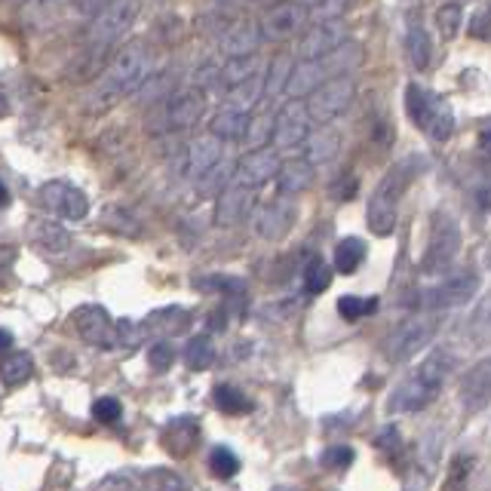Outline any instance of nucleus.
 <instances>
[{
  "mask_svg": "<svg viewBox=\"0 0 491 491\" xmlns=\"http://www.w3.org/2000/svg\"><path fill=\"white\" fill-rule=\"evenodd\" d=\"M31 375H34V359L31 354H25V350L10 354L0 363V381H4V387H22Z\"/></svg>",
  "mask_w": 491,
  "mask_h": 491,
  "instance_id": "c756f323",
  "label": "nucleus"
},
{
  "mask_svg": "<svg viewBox=\"0 0 491 491\" xmlns=\"http://www.w3.org/2000/svg\"><path fill=\"white\" fill-rule=\"evenodd\" d=\"M479 289V274L476 271H454L448 276H442L439 282L421 289V292H412V299H405V307L414 310H448V307H461L476 295Z\"/></svg>",
  "mask_w": 491,
  "mask_h": 491,
  "instance_id": "423d86ee",
  "label": "nucleus"
},
{
  "mask_svg": "<svg viewBox=\"0 0 491 491\" xmlns=\"http://www.w3.org/2000/svg\"><path fill=\"white\" fill-rule=\"evenodd\" d=\"M331 286V267L323 258H310L304 267V292L307 295H320Z\"/></svg>",
  "mask_w": 491,
  "mask_h": 491,
  "instance_id": "4c0bfd02",
  "label": "nucleus"
},
{
  "mask_svg": "<svg viewBox=\"0 0 491 491\" xmlns=\"http://www.w3.org/2000/svg\"><path fill=\"white\" fill-rule=\"evenodd\" d=\"M491 22V6H486V10L479 12V16L470 22V31L476 34V37H486V25Z\"/></svg>",
  "mask_w": 491,
  "mask_h": 491,
  "instance_id": "864d4df0",
  "label": "nucleus"
},
{
  "mask_svg": "<svg viewBox=\"0 0 491 491\" xmlns=\"http://www.w3.org/2000/svg\"><path fill=\"white\" fill-rule=\"evenodd\" d=\"M138 10H142V6L133 4V0H117V4H105L99 12H95L93 25H89V40H93L95 46H102V50L114 46L117 37H120V34L127 31L129 25H133V19L138 16Z\"/></svg>",
  "mask_w": 491,
  "mask_h": 491,
  "instance_id": "9b49d317",
  "label": "nucleus"
},
{
  "mask_svg": "<svg viewBox=\"0 0 491 491\" xmlns=\"http://www.w3.org/2000/svg\"><path fill=\"white\" fill-rule=\"evenodd\" d=\"M138 479H142V486L148 491H191V486L182 479V476L172 473V470H166V467L148 470V473H142Z\"/></svg>",
  "mask_w": 491,
  "mask_h": 491,
  "instance_id": "c9c22d12",
  "label": "nucleus"
},
{
  "mask_svg": "<svg viewBox=\"0 0 491 491\" xmlns=\"http://www.w3.org/2000/svg\"><path fill=\"white\" fill-rule=\"evenodd\" d=\"M289 74H292V61H289V55H276L265 74V99H276L280 93H286Z\"/></svg>",
  "mask_w": 491,
  "mask_h": 491,
  "instance_id": "e433bc0d",
  "label": "nucleus"
},
{
  "mask_svg": "<svg viewBox=\"0 0 491 491\" xmlns=\"http://www.w3.org/2000/svg\"><path fill=\"white\" fill-rule=\"evenodd\" d=\"M354 95H356L354 78H338V80L323 83V86L314 89V93H310V99L304 102L310 123H320V127H326V123H331L335 117H341L344 110L350 108Z\"/></svg>",
  "mask_w": 491,
  "mask_h": 491,
  "instance_id": "1a4fd4ad",
  "label": "nucleus"
},
{
  "mask_svg": "<svg viewBox=\"0 0 491 491\" xmlns=\"http://www.w3.org/2000/svg\"><path fill=\"white\" fill-rule=\"evenodd\" d=\"M437 458H439V430H430L424 439H421V448H418V461L427 476H430L433 467H437Z\"/></svg>",
  "mask_w": 491,
  "mask_h": 491,
  "instance_id": "c03bdc74",
  "label": "nucleus"
},
{
  "mask_svg": "<svg viewBox=\"0 0 491 491\" xmlns=\"http://www.w3.org/2000/svg\"><path fill=\"white\" fill-rule=\"evenodd\" d=\"M151 71H154V59H151L148 46L129 44L127 50L117 53V59L108 65L95 99H105V105H110V102L120 99V95L138 93V89L151 80Z\"/></svg>",
  "mask_w": 491,
  "mask_h": 491,
  "instance_id": "7ed1b4c3",
  "label": "nucleus"
},
{
  "mask_svg": "<svg viewBox=\"0 0 491 491\" xmlns=\"http://www.w3.org/2000/svg\"><path fill=\"white\" fill-rule=\"evenodd\" d=\"M209 470L216 479H233L240 470V461L227 446H218V448H212V454H209Z\"/></svg>",
  "mask_w": 491,
  "mask_h": 491,
  "instance_id": "ea45409f",
  "label": "nucleus"
},
{
  "mask_svg": "<svg viewBox=\"0 0 491 491\" xmlns=\"http://www.w3.org/2000/svg\"><path fill=\"white\" fill-rule=\"evenodd\" d=\"M375 446L381 448V452H387V454L399 452V430H397V427H384V430L378 433Z\"/></svg>",
  "mask_w": 491,
  "mask_h": 491,
  "instance_id": "3c124183",
  "label": "nucleus"
},
{
  "mask_svg": "<svg viewBox=\"0 0 491 491\" xmlns=\"http://www.w3.org/2000/svg\"><path fill=\"white\" fill-rule=\"evenodd\" d=\"M258 74H261L258 55H249V59H227V65L221 68V78L218 80L225 83L227 89H233V86H240V83L258 78Z\"/></svg>",
  "mask_w": 491,
  "mask_h": 491,
  "instance_id": "7c9ffc66",
  "label": "nucleus"
},
{
  "mask_svg": "<svg viewBox=\"0 0 491 491\" xmlns=\"http://www.w3.org/2000/svg\"><path fill=\"white\" fill-rule=\"evenodd\" d=\"M344 44H348V25H344L341 19L320 22V25H310V31L301 37L299 55L301 61H316V59H326L329 53H335L338 46Z\"/></svg>",
  "mask_w": 491,
  "mask_h": 491,
  "instance_id": "2eb2a0df",
  "label": "nucleus"
},
{
  "mask_svg": "<svg viewBox=\"0 0 491 491\" xmlns=\"http://www.w3.org/2000/svg\"><path fill=\"white\" fill-rule=\"evenodd\" d=\"M160 442H163V448L172 454V458H188L193 448H197V442H200L197 418H191V414H178V418H172L169 424L163 427Z\"/></svg>",
  "mask_w": 491,
  "mask_h": 491,
  "instance_id": "6ab92c4d",
  "label": "nucleus"
},
{
  "mask_svg": "<svg viewBox=\"0 0 491 491\" xmlns=\"http://www.w3.org/2000/svg\"><path fill=\"white\" fill-rule=\"evenodd\" d=\"M375 310H378L375 299H356V295H341V299H338V314H341L348 323L363 320V316L375 314Z\"/></svg>",
  "mask_w": 491,
  "mask_h": 491,
  "instance_id": "58836bf2",
  "label": "nucleus"
},
{
  "mask_svg": "<svg viewBox=\"0 0 491 491\" xmlns=\"http://www.w3.org/2000/svg\"><path fill=\"white\" fill-rule=\"evenodd\" d=\"M212 403H216V409L225 414L252 412V399H249L240 387H231V384H218L216 390H212Z\"/></svg>",
  "mask_w": 491,
  "mask_h": 491,
  "instance_id": "473e14b6",
  "label": "nucleus"
},
{
  "mask_svg": "<svg viewBox=\"0 0 491 491\" xmlns=\"http://www.w3.org/2000/svg\"><path fill=\"white\" fill-rule=\"evenodd\" d=\"M261 46V31H258V22H233L221 34V53L227 59H249L255 55Z\"/></svg>",
  "mask_w": 491,
  "mask_h": 491,
  "instance_id": "4be33fe9",
  "label": "nucleus"
},
{
  "mask_svg": "<svg viewBox=\"0 0 491 491\" xmlns=\"http://www.w3.org/2000/svg\"><path fill=\"white\" fill-rule=\"evenodd\" d=\"M338 144H341V138H338L335 129H320V133H314V135H307V142H304V151H307V160L310 166H316V163H326L331 160V157L338 154Z\"/></svg>",
  "mask_w": 491,
  "mask_h": 491,
  "instance_id": "c85d7f7f",
  "label": "nucleus"
},
{
  "mask_svg": "<svg viewBox=\"0 0 491 491\" xmlns=\"http://www.w3.org/2000/svg\"><path fill=\"white\" fill-rule=\"evenodd\" d=\"M280 157L274 148H261V151H249L240 157V163L233 166V184L246 191H258L267 182H274L276 172H280Z\"/></svg>",
  "mask_w": 491,
  "mask_h": 491,
  "instance_id": "f8f14e48",
  "label": "nucleus"
},
{
  "mask_svg": "<svg viewBox=\"0 0 491 491\" xmlns=\"http://www.w3.org/2000/svg\"><path fill=\"white\" fill-rule=\"evenodd\" d=\"M363 258H365L363 240L348 237L335 246V271L338 274H356V267L363 265Z\"/></svg>",
  "mask_w": 491,
  "mask_h": 491,
  "instance_id": "f704fd0d",
  "label": "nucleus"
},
{
  "mask_svg": "<svg viewBox=\"0 0 491 491\" xmlns=\"http://www.w3.org/2000/svg\"><path fill=\"white\" fill-rule=\"evenodd\" d=\"M188 310L184 307H163V310H154V314H148L142 323H135L138 326V338L144 341H166V338L172 335H182L184 329H188Z\"/></svg>",
  "mask_w": 491,
  "mask_h": 491,
  "instance_id": "f3484780",
  "label": "nucleus"
},
{
  "mask_svg": "<svg viewBox=\"0 0 491 491\" xmlns=\"http://www.w3.org/2000/svg\"><path fill=\"white\" fill-rule=\"evenodd\" d=\"M6 203H10V191H6V184L0 182V209H4Z\"/></svg>",
  "mask_w": 491,
  "mask_h": 491,
  "instance_id": "bf43d9fd",
  "label": "nucleus"
},
{
  "mask_svg": "<svg viewBox=\"0 0 491 491\" xmlns=\"http://www.w3.org/2000/svg\"><path fill=\"white\" fill-rule=\"evenodd\" d=\"M74 326L78 335L86 344L99 350H117V348H138L142 338H138L135 323L129 320H110L108 310L99 304H83L74 310Z\"/></svg>",
  "mask_w": 491,
  "mask_h": 491,
  "instance_id": "20e7f679",
  "label": "nucleus"
},
{
  "mask_svg": "<svg viewBox=\"0 0 491 491\" xmlns=\"http://www.w3.org/2000/svg\"><path fill=\"white\" fill-rule=\"evenodd\" d=\"M301 25H307V6L282 4L265 12V19L258 22V31H261V40H286L292 37Z\"/></svg>",
  "mask_w": 491,
  "mask_h": 491,
  "instance_id": "dca6fc26",
  "label": "nucleus"
},
{
  "mask_svg": "<svg viewBox=\"0 0 491 491\" xmlns=\"http://www.w3.org/2000/svg\"><path fill=\"white\" fill-rule=\"evenodd\" d=\"M31 240H34V246L46 255H61L68 246H71V233H68L61 225H55V221H37V225L31 227Z\"/></svg>",
  "mask_w": 491,
  "mask_h": 491,
  "instance_id": "a878e982",
  "label": "nucleus"
},
{
  "mask_svg": "<svg viewBox=\"0 0 491 491\" xmlns=\"http://www.w3.org/2000/svg\"><path fill=\"white\" fill-rule=\"evenodd\" d=\"M218 78H221V68L212 65V61H206V65L197 71V78H193V83H197V86L203 89V86H212V83H216Z\"/></svg>",
  "mask_w": 491,
  "mask_h": 491,
  "instance_id": "603ef678",
  "label": "nucleus"
},
{
  "mask_svg": "<svg viewBox=\"0 0 491 491\" xmlns=\"http://www.w3.org/2000/svg\"><path fill=\"white\" fill-rule=\"evenodd\" d=\"M93 418L99 421V424H120V418H123L120 399H114V397L95 399V403H93Z\"/></svg>",
  "mask_w": 491,
  "mask_h": 491,
  "instance_id": "79ce46f5",
  "label": "nucleus"
},
{
  "mask_svg": "<svg viewBox=\"0 0 491 491\" xmlns=\"http://www.w3.org/2000/svg\"><path fill=\"white\" fill-rule=\"evenodd\" d=\"M10 114V99H6V93L0 89V117H6Z\"/></svg>",
  "mask_w": 491,
  "mask_h": 491,
  "instance_id": "13d9d810",
  "label": "nucleus"
},
{
  "mask_svg": "<svg viewBox=\"0 0 491 491\" xmlns=\"http://www.w3.org/2000/svg\"><path fill=\"white\" fill-rule=\"evenodd\" d=\"M461 22H464V10H461L458 4H446L437 10V25L446 40H452L454 34L461 31Z\"/></svg>",
  "mask_w": 491,
  "mask_h": 491,
  "instance_id": "a19ab883",
  "label": "nucleus"
},
{
  "mask_svg": "<svg viewBox=\"0 0 491 491\" xmlns=\"http://www.w3.org/2000/svg\"><path fill=\"white\" fill-rule=\"evenodd\" d=\"M274 491H292V488H274Z\"/></svg>",
  "mask_w": 491,
  "mask_h": 491,
  "instance_id": "052dcab7",
  "label": "nucleus"
},
{
  "mask_svg": "<svg viewBox=\"0 0 491 491\" xmlns=\"http://www.w3.org/2000/svg\"><path fill=\"white\" fill-rule=\"evenodd\" d=\"M172 363H176V348H172L169 341L151 344V350H148V365H151V369H154V372H166Z\"/></svg>",
  "mask_w": 491,
  "mask_h": 491,
  "instance_id": "49530a36",
  "label": "nucleus"
},
{
  "mask_svg": "<svg viewBox=\"0 0 491 491\" xmlns=\"http://www.w3.org/2000/svg\"><path fill=\"white\" fill-rule=\"evenodd\" d=\"M421 166H424L421 157H405V160L393 163L390 169H387V176L378 182V188L369 200V209H365V221H369V231L375 233V237H390L393 233L399 200L409 191V184L421 172Z\"/></svg>",
  "mask_w": 491,
  "mask_h": 491,
  "instance_id": "f03ea898",
  "label": "nucleus"
},
{
  "mask_svg": "<svg viewBox=\"0 0 491 491\" xmlns=\"http://www.w3.org/2000/svg\"><path fill=\"white\" fill-rule=\"evenodd\" d=\"M491 403V356L476 363L461 381V405L467 412H479Z\"/></svg>",
  "mask_w": 491,
  "mask_h": 491,
  "instance_id": "aec40b11",
  "label": "nucleus"
},
{
  "mask_svg": "<svg viewBox=\"0 0 491 491\" xmlns=\"http://www.w3.org/2000/svg\"><path fill=\"white\" fill-rule=\"evenodd\" d=\"M437 331H439L437 316L418 314L390 331V338H387V344H384V354L390 363H409L414 354H421V348H427V344L433 341Z\"/></svg>",
  "mask_w": 491,
  "mask_h": 491,
  "instance_id": "6e6552de",
  "label": "nucleus"
},
{
  "mask_svg": "<svg viewBox=\"0 0 491 491\" xmlns=\"http://www.w3.org/2000/svg\"><path fill=\"white\" fill-rule=\"evenodd\" d=\"M461 252V227L448 212H437L430 227V246L421 258V274L427 276H446L452 271L454 258Z\"/></svg>",
  "mask_w": 491,
  "mask_h": 491,
  "instance_id": "0eeeda50",
  "label": "nucleus"
},
{
  "mask_svg": "<svg viewBox=\"0 0 491 491\" xmlns=\"http://www.w3.org/2000/svg\"><path fill=\"white\" fill-rule=\"evenodd\" d=\"M249 123H252V117L249 114L221 108L212 114V120H209V135L218 138V142H240V138H246V133H249Z\"/></svg>",
  "mask_w": 491,
  "mask_h": 491,
  "instance_id": "393cba45",
  "label": "nucleus"
},
{
  "mask_svg": "<svg viewBox=\"0 0 491 491\" xmlns=\"http://www.w3.org/2000/svg\"><path fill=\"white\" fill-rule=\"evenodd\" d=\"M184 363L193 372H206L212 363H216V344H212L209 335H197L188 341V350H184Z\"/></svg>",
  "mask_w": 491,
  "mask_h": 491,
  "instance_id": "72a5a7b5",
  "label": "nucleus"
},
{
  "mask_svg": "<svg viewBox=\"0 0 491 491\" xmlns=\"http://www.w3.org/2000/svg\"><path fill=\"white\" fill-rule=\"evenodd\" d=\"M249 206H252V191L237 188V184H227V188L218 191L212 218H216L218 227H233V225H240V218L249 212Z\"/></svg>",
  "mask_w": 491,
  "mask_h": 491,
  "instance_id": "5701e85b",
  "label": "nucleus"
},
{
  "mask_svg": "<svg viewBox=\"0 0 491 491\" xmlns=\"http://www.w3.org/2000/svg\"><path fill=\"white\" fill-rule=\"evenodd\" d=\"M221 163V142L212 135H200L188 144V154H184V176L200 182L206 172H212Z\"/></svg>",
  "mask_w": 491,
  "mask_h": 491,
  "instance_id": "412c9836",
  "label": "nucleus"
},
{
  "mask_svg": "<svg viewBox=\"0 0 491 491\" xmlns=\"http://www.w3.org/2000/svg\"><path fill=\"white\" fill-rule=\"evenodd\" d=\"M200 117H203V95L197 89H191V93H172L151 114V129L154 133H178V129H191Z\"/></svg>",
  "mask_w": 491,
  "mask_h": 491,
  "instance_id": "9d476101",
  "label": "nucleus"
},
{
  "mask_svg": "<svg viewBox=\"0 0 491 491\" xmlns=\"http://www.w3.org/2000/svg\"><path fill=\"white\" fill-rule=\"evenodd\" d=\"M227 176H233V172H227V166H216L212 172H206L203 178L197 182V188L203 191V193H212L216 188H221V184L227 182Z\"/></svg>",
  "mask_w": 491,
  "mask_h": 491,
  "instance_id": "09e8293b",
  "label": "nucleus"
},
{
  "mask_svg": "<svg viewBox=\"0 0 491 491\" xmlns=\"http://www.w3.org/2000/svg\"><path fill=\"white\" fill-rule=\"evenodd\" d=\"M40 203L46 206L50 212H55L59 218L65 221H80L86 218L89 212V200L80 188L68 182H46L40 184Z\"/></svg>",
  "mask_w": 491,
  "mask_h": 491,
  "instance_id": "4468645a",
  "label": "nucleus"
},
{
  "mask_svg": "<svg viewBox=\"0 0 491 491\" xmlns=\"http://www.w3.org/2000/svg\"><path fill=\"white\" fill-rule=\"evenodd\" d=\"M405 110H409L414 127L424 129L433 142H448V138H452L454 114L442 95L430 93V89L421 86V83H409V89H405Z\"/></svg>",
  "mask_w": 491,
  "mask_h": 491,
  "instance_id": "39448f33",
  "label": "nucleus"
},
{
  "mask_svg": "<svg viewBox=\"0 0 491 491\" xmlns=\"http://www.w3.org/2000/svg\"><path fill=\"white\" fill-rule=\"evenodd\" d=\"M310 135V117L304 102H286L280 110L274 114V148L289 151V148H301Z\"/></svg>",
  "mask_w": 491,
  "mask_h": 491,
  "instance_id": "ddd939ff",
  "label": "nucleus"
},
{
  "mask_svg": "<svg viewBox=\"0 0 491 491\" xmlns=\"http://www.w3.org/2000/svg\"><path fill=\"white\" fill-rule=\"evenodd\" d=\"M470 473H473V458H467V454H458V458L452 461V467H448L446 491H461Z\"/></svg>",
  "mask_w": 491,
  "mask_h": 491,
  "instance_id": "a18cd8bd",
  "label": "nucleus"
},
{
  "mask_svg": "<svg viewBox=\"0 0 491 491\" xmlns=\"http://www.w3.org/2000/svg\"><path fill=\"white\" fill-rule=\"evenodd\" d=\"M261 99H265V74H258V78H252V80L240 83V86L227 89L225 108L240 110V114H249V110L258 105Z\"/></svg>",
  "mask_w": 491,
  "mask_h": 491,
  "instance_id": "bb28decb",
  "label": "nucleus"
},
{
  "mask_svg": "<svg viewBox=\"0 0 491 491\" xmlns=\"http://www.w3.org/2000/svg\"><path fill=\"white\" fill-rule=\"evenodd\" d=\"M102 221H105V227L110 233H117V237H129V240L142 237V221L129 209H123V206H108Z\"/></svg>",
  "mask_w": 491,
  "mask_h": 491,
  "instance_id": "2f4dec72",
  "label": "nucleus"
},
{
  "mask_svg": "<svg viewBox=\"0 0 491 491\" xmlns=\"http://www.w3.org/2000/svg\"><path fill=\"white\" fill-rule=\"evenodd\" d=\"M271 135H274V114L249 123L246 144H249L252 151H261V148H265V142H271Z\"/></svg>",
  "mask_w": 491,
  "mask_h": 491,
  "instance_id": "37998d69",
  "label": "nucleus"
},
{
  "mask_svg": "<svg viewBox=\"0 0 491 491\" xmlns=\"http://www.w3.org/2000/svg\"><path fill=\"white\" fill-rule=\"evenodd\" d=\"M274 182H276V191H280L282 200H292L310 188V182H314V166H310L307 160H289V163L280 166Z\"/></svg>",
  "mask_w": 491,
  "mask_h": 491,
  "instance_id": "b1692460",
  "label": "nucleus"
},
{
  "mask_svg": "<svg viewBox=\"0 0 491 491\" xmlns=\"http://www.w3.org/2000/svg\"><path fill=\"white\" fill-rule=\"evenodd\" d=\"M430 34H427V28L418 22V19H412L409 22V31H405V53H409V61L414 71H424L427 65H430Z\"/></svg>",
  "mask_w": 491,
  "mask_h": 491,
  "instance_id": "cd10ccee",
  "label": "nucleus"
},
{
  "mask_svg": "<svg viewBox=\"0 0 491 491\" xmlns=\"http://www.w3.org/2000/svg\"><path fill=\"white\" fill-rule=\"evenodd\" d=\"M138 486H142V479H138L135 473H114L105 479V488H117V491H138Z\"/></svg>",
  "mask_w": 491,
  "mask_h": 491,
  "instance_id": "8fccbe9b",
  "label": "nucleus"
},
{
  "mask_svg": "<svg viewBox=\"0 0 491 491\" xmlns=\"http://www.w3.org/2000/svg\"><path fill=\"white\" fill-rule=\"evenodd\" d=\"M12 258H16V249H12V246H0V267H10Z\"/></svg>",
  "mask_w": 491,
  "mask_h": 491,
  "instance_id": "5fc2aeb1",
  "label": "nucleus"
},
{
  "mask_svg": "<svg viewBox=\"0 0 491 491\" xmlns=\"http://www.w3.org/2000/svg\"><path fill=\"white\" fill-rule=\"evenodd\" d=\"M354 448L350 446H329L326 452H323V467L329 470H348L350 464H354Z\"/></svg>",
  "mask_w": 491,
  "mask_h": 491,
  "instance_id": "de8ad7c7",
  "label": "nucleus"
},
{
  "mask_svg": "<svg viewBox=\"0 0 491 491\" xmlns=\"http://www.w3.org/2000/svg\"><path fill=\"white\" fill-rule=\"evenodd\" d=\"M479 148L491 157V129H482L479 133Z\"/></svg>",
  "mask_w": 491,
  "mask_h": 491,
  "instance_id": "6e6d98bb",
  "label": "nucleus"
},
{
  "mask_svg": "<svg viewBox=\"0 0 491 491\" xmlns=\"http://www.w3.org/2000/svg\"><path fill=\"white\" fill-rule=\"evenodd\" d=\"M292 221H295V206L292 200H274V203H265L258 212H255V233L261 240H282L289 231H292Z\"/></svg>",
  "mask_w": 491,
  "mask_h": 491,
  "instance_id": "a211bd4d",
  "label": "nucleus"
},
{
  "mask_svg": "<svg viewBox=\"0 0 491 491\" xmlns=\"http://www.w3.org/2000/svg\"><path fill=\"white\" fill-rule=\"evenodd\" d=\"M10 348H12V335L6 329H0V354H6Z\"/></svg>",
  "mask_w": 491,
  "mask_h": 491,
  "instance_id": "4d7b16f0",
  "label": "nucleus"
},
{
  "mask_svg": "<svg viewBox=\"0 0 491 491\" xmlns=\"http://www.w3.org/2000/svg\"><path fill=\"white\" fill-rule=\"evenodd\" d=\"M452 369H454V356L448 354V350H433V354L427 356L424 363H421L418 369H414L412 375L397 387V390H393L387 409L397 412V414L427 409V405L442 393V387H446Z\"/></svg>",
  "mask_w": 491,
  "mask_h": 491,
  "instance_id": "f257e3e1",
  "label": "nucleus"
}]
</instances>
